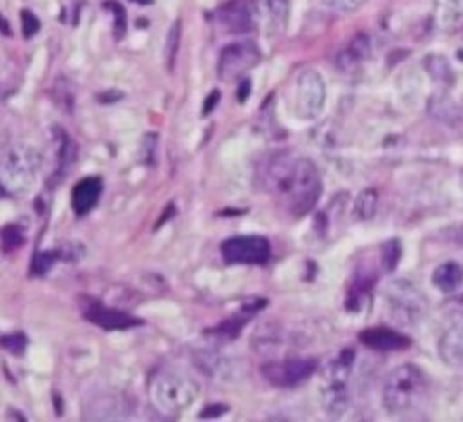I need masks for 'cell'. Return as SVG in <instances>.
<instances>
[{
	"label": "cell",
	"mask_w": 463,
	"mask_h": 422,
	"mask_svg": "<svg viewBox=\"0 0 463 422\" xmlns=\"http://www.w3.org/2000/svg\"><path fill=\"white\" fill-rule=\"evenodd\" d=\"M432 22L443 33L463 27V0H432Z\"/></svg>",
	"instance_id": "2e32d148"
},
{
	"label": "cell",
	"mask_w": 463,
	"mask_h": 422,
	"mask_svg": "<svg viewBox=\"0 0 463 422\" xmlns=\"http://www.w3.org/2000/svg\"><path fill=\"white\" fill-rule=\"evenodd\" d=\"M241 96H239V100L241 101H244V98H248V94H250V82H244L242 85H241Z\"/></svg>",
	"instance_id": "f546056e"
},
{
	"label": "cell",
	"mask_w": 463,
	"mask_h": 422,
	"mask_svg": "<svg viewBox=\"0 0 463 422\" xmlns=\"http://www.w3.org/2000/svg\"><path fill=\"white\" fill-rule=\"evenodd\" d=\"M260 58L262 54L253 42L230 43L219 54L217 74L224 82L237 80L239 76L251 71L260 62Z\"/></svg>",
	"instance_id": "ba28073f"
},
{
	"label": "cell",
	"mask_w": 463,
	"mask_h": 422,
	"mask_svg": "<svg viewBox=\"0 0 463 422\" xmlns=\"http://www.w3.org/2000/svg\"><path fill=\"white\" fill-rule=\"evenodd\" d=\"M438 353L447 366L463 364V315L456 317L445 328L438 342Z\"/></svg>",
	"instance_id": "4fadbf2b"
},
{
	"label": "cell",
	"mask_w": 463,
	"mask_h": 422,
	"mask_svg": "<svg viewBox=\"0 0 463 422\" xmlns=\"http://www.w3.org/2000/svg\"><path fill=\"white\" fill-rule=\"evenodd\" d=\"M387 308L400 324H416L427 312L423 293L407 281L392 283L385 293Z\"/></svg>",
	"instance_id": "52a82bcc"
},
{
	"label": "cell",
	"mask_w": 463,
	"mask_h": 422,
	"mask_svg": "<svg viewBox=\"0 0 463 422\" xmlns=\"http://www.w3.org/2000/svg\"><path fill=\"white\" fill-rule=\"evenodd\" d=\"M400 254H402V248H400V243L396 239L387 241L382 246V266H383L385 272L394 270V266H396V263L400 259Z\"/></svg>",
	"instance_id": "7402d4cb"
},
{
	"label": "cell",
	"mask_w": 463,
	"mask_h": 422,
	"mask_svg": "<svg viewBox=\"0 0 463 422\" xmlns=\"http://www.w3.org/2000/svg\"><path fill=\"white\" fill-rule=\"evenodd\" d=\"M315 360L311 359H279L260 366L262 377L277 388H293L306 382L315 373Z\"/></svg>",
	"instance_id": "30bf717a"
},
{
	"label": "cell",
	"mask_w": 463,
	"mask_h": 422,
	"mask_svg": "<svg viewBox=\"0 0 463 422\" xmlns=\"http://www.w3.org/2000/svg\"><path fill=\"white\" fill-rule=\"evenodd\" d=\"M369 51H371V45H369V40L365 34H356L345 49L340 51V54L336 56V65L340 71L344 72H349L353 69H356L367 56H369Z\"/></svg>",
	"instance_id": "e0dca14e"
},
{
	"label": "cell",
	"mask_w": 463,
	"mask_h": 422,
	"mask_svg": "<svg viewBox=\"0 0 463 422\" xmlns=\"http://www.w3.org/2000/svg\"><path fill=\"white\" fill-rule=\"evenodd\" d=\"M20 22H22V31H24L25 38L34 36L40 31V20L34 16V13L27 11V9L20 11Z\"/></svg>",
	"instance_id": "d4e9b609"
},
{
	"label": "cell",
	"mask_w": 463,
	"mask_h": 422,
	"mask_svg": "<svg viewBox=\"0 0 463 422\" xmlns=\"http://www.w3.org/2000/svg\"><path fill=\"white\" fill-rule=\"evenodd\" d=\"M326 103V83L320 72L304 69L297 74L293 85V109L298 120H315Z\"/></svg>",
	"instance_id": "8992f818"
},
{
	"label": "cell",
	"mask_w": 463,
	"mask_h": 422,
	"mask_svg": "<svg viewBox=\"0 0 463 422\" xmlns=\"http://www.w3.org/2000/svg\"><path fill=\"white\" fill-rule=\"evenodd\" d=\"M179 42H181V20H175L168 29L166 42H165V62L168 71L174 69L177 51H179Z\"/></svg>",
	"instance_id": "ffe728a7"
},
{
	"label": "cell",
	"mask_w": 463,
	"mask_h": 422,
	"mask_svg": "<svg viewBox=\"0 0 463 422\" xmlns=\"http://www.w3.org/2000/svg\"><path fill=\"white\" fill-rule=\"evenodd\" d=\"M427 391V379L414 364H402L394 368L382 389V402L387 413L398 415L412 409Z\"/></svg>",
	"instance_id": "3957f363"
},
{
	"label": "cell",
	"mask_w": 463,
	"mask_h": 422,
	"mask_svg": "<svg viewBox=\"0 0 463 422\" xmlns=\"http://www.w3.org/2000/svg\"><path fill=\"white\" fill-rule=\"evenodd\" d=\"M434 286L443 293H454L463 286V266L456 261H445L432 272Z\"/></svg>",
	"instance_id": "ac0fdd59"
},
{
	"label": "cell",
	"mask_w": 463,
	"mask_h": 422,
	"mask_svg": "<svg viewBox=\"0 0 463 422\" xmlns=\"http://www.w3.org/2000/svg\"><path fill=\"white\" fill-rule=\"evenodd\" d=\"M378 208V192L374 188H365L358 194L353 205V216L358 221H367L373 219Z\"/></svg>",
	"instance_id": "d6986e66"
},
{
	"label": "cell",
	"mask_w": 463,
	"mask_h": 422,
	"mask_svg": "<svg viewBox=\"0 0 463 422\" xmlns=\"http://www.w3.org/2000/svg\"><path fill=\"white\" fill-rule=\"evenodd\" d=\"M83 317L87 321H90L92 324L105 328V330H127L132 326L141 324L139 319L132 317L127 312L116 310V308H109L98 301H87L83 306Z\"/></svg>",
	"instance_id": "7c38bea8"
},
{
	"label": "cell",
	"mask_w": 463,
	"mask_h": 422,
	"mask_svg": "<svg viewBox=\"0 0 463 422\" xmlns=\"http://www.w3.org/2000/svg\"><path fill=\"white\" fill-rule=\"evenodd\" d=\"M360 342L376 351H398L411 344V340L405 335L383 326L367 328L360 331Z\"/></svg>",
	"instance_id": "5bb4252c"
},
{
	"label": "cell",
	"mask_w": 463,
	"mask_h": 422,
	"mask_svg": "<svg viewBox=\"0 0 463 422\" xmlns=\"http://www.w3.org/2000/svg\"><path fill=\"white\" fill-rule=\"evenodd\" d=\"M217 18L230 33H250L257 25L259 7L253 0H230L219 7Z\"/></svg>",
	"instance_id": "8fae6325"
},
{
	"label": "cell",
	"mask_w": 463,
	"mask_h": 422,
	"mask_svg": "<svg viewBox=\"0 0 463 422\" xmlns=\"http://www.w3.org/2000/svg\"><path fill=\"white\" fill-rule=\"evenodd\" d=\"M109 7H110L112 13H114V36H116V38H121L123 33H125V27H127L125 11H123V7H121L119 4H116V2L109 4Z\"/></svg>",
	"instance_id": "484cf974"
},
{
	"label": "cell",
	"mask_w": 463,
	"mask_h": 422,
	"mask_svg": "<svg viewBox=\"0 0 463 422\" xmlns=\"http://www.w3.org/2000/svg\"><path fill=\"white\" fill-rule=\"evenodd\" d=\"M199 388L181 373L159 371L150 380V398L154 406L166 415L186 411L197 398Z\"/></svg>",
	"instance_id": "277c9868"
},
{
	"label": "cell",
	"mask_w": 463,
	"mask_h": 422,
	"mask_svg": "<svg viewBox=\"0 0 463 422\" xmlns=\"http://www.w3.org/2000/svg\"><path fill=\"white\" fill-rule=\"evenodd\" d=\"M425 67L427 71L436 78V80H441V82H449L452 78V71H450V65L447 63V60L443 56H427L425 58Z\"/></svg>",
	"instance_id": "44dd1931"
},
{
	"label": "cell",
	"mask_w": 463,
	"mask_h": 422,
	"mask_svg": "<svg viewBox=\"0 0 463 422\" xmlns=\"http://www.w3.org/2000/svg\"><path fill=\"white\" fill-rule=\"evenodd\" d=\"M221 254L232 264H264L269 259L271 246L262 235H235L221 245Z\"/></svg>",
	"instance_id": "9c48e42d"
},
{
	"label": "cell",
	"mask_w": 463,
	"mask_h": 422,
	"mask_svg": "<svg viewBox=\"0 0 463 422\" xmlns=\"http://www.w3.org/2000/svg\"><path fill=\"white\" fill-rule=\"evenodd\" d=\"M260 187L293 217L313 210L322 194L320 172L309 158L279 150L260 165Z\"/></svg>",
	"instance_id": "6da1fadb"
},
{
	"label": "cell",
	"mask_w": 463,
	"mask_h": 422,
	"mask_svg": "<svg viewBox=\"0 0 463 422\" xmlns=\"http://www.w3.org/2000/svg\"><path fill=\"white\" fill-rule=\"evenodd\" d=\"M354 351L351 348L342 350L324 369L320 404L329 417H340L349 404L347 380L353 369Z\"/></svg>",
	"instance_id": "5b68a950"
},
{
	"label": "cell",
	"mask_w": 463,
	"mask_h": 422,
	"mask_svg": "<svg viewBox=\"0 0 463 422\" xmlns=\"http://www.w3.org/2000/svg\"><path fill=\"white\" fill-rule=\"evenodd\" d=\"M219 91H213V92H210V96L206 98V101H204V107H203V114H208L213 107H215V103L219 101Z\"/></svg>",
	"instance_id": "f1b7e54d"
},
{
	"label": "cell",
	"mask_w": 463,
	"mask_h": 422,
	"mask_svg": "<svg viewBox=\"0 0 463 422\" xmlns=\"http://www.w3.org/2000/svg\"><path fill=\"white\" fill-rule=\"evenodd\" d=\"M101 190H103V183L98 176H89V177L80 179L74 185L72 194H71L72 210L78 216H83V214L90 212L96 206V203L101 196Z\"/></svg>",
	"instance_id": "9a60e30c"
},
{
	"label": "cell",
	"mask_w": 463,
	"mask_h": 422,
	"mask_svg": "<svg viewBox=\"0 0 463 422\" xmlns=\"http://www.w3.org/2000/svg\"><path fill=\"white\" fill-rule=\"evenodd\" d=\"M226 406H222V404H219V406H208L204 411H201L199 413V417L201 418H208V417H219V415H222V413H226Z\"/></svg>",
	"instance_id": "83f0119b"
},
{
	"label": "cell",
	"mask_w": 463,
	"mask_h": 422,
	"mask_svg": "<svg viewBox=\"0 0 463 422\" xmlns=\"http://www.w3.org/2000/svg\"><path fill=\"white\" fill-rule=\"evenodd\" d=\"M22 243H24V234L20 232L18 226H14V225L4 226V230H2V248H4L5 254L11 252V250H16L18 246H22Z\"/></svg>",
	"instance_id": "603a6c76"
},
{
	"label": "cell",
	"mask_w": 463,
	"mask_h": 422,
	"mask_svg": "<svg viewBox=\"0 0 463 422\" xmlns=\"http://www.w3.org/2000/svg\"><path fill=\"white\" fill-rule=\"evenodd\" d=\"M42 167L40 150L24 141L11 143L2 152L0 161V185L9 196H24L33 188L38 170Z\"/></svg>",
	"instance_id": "7a4b0ae2"
},
{
	"label": "cell",
	"mask_w": 463,
	"mask_h": 422,
	"mask_svg": "<svg viewBox=\"0 0 463 422\" xmlns=\"http://www.w3.org/2000/svg\"><path fill=\"white\" fill-rule=\"evenodd\" d=\"M2 346L4 350H7L13 355H22L25 346H27V339L22 331H13V333H5L2 337Z\"/></svg>",
	"instance_id": "cb8c5ba5"
},
{
	"label": "cell",
	"mask_w": 463,
	"mask_h": 422,
	"mask_svg": "<svg viewBox=\"0 0 463 422\" xmlns=\"http://www.w3.org/2000/svg\"><path fill=\"white\" fill-rule=\"evenodd\" d=\"M326 5L329 7H335L338 11H345V13H351V11H356L360 9L367 0H322Z\"/></svg>",
	"instance_id": "4316f807"
}]
</instances>
